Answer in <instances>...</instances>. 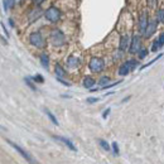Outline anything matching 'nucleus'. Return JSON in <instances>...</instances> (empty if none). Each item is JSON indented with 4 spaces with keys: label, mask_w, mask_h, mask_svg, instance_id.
Wrapping results in <instances>:
<instances>
[{
    "label": "nucleus",
    "mask_w": 164,
    "mask_h": 164,
    "mask_svg": "<svg viewBox=\"0 0 164 164\" xmlns=\"http://www.w3.org/2000/svg\"><path fill=\"white\" fill-rule=\"evenodd\" d=\"M44 18H46L49 23L56 24V23H58V22L61 20V18H62V11H61V9H59L58 6L51 5V6L44 11Z\"/></svg>",
    "instance_id": "1"
},
{
    "label": "nucleus",
    "mask_w": 164,
    "mask_h": 164,
    "mask_svg": "<svg viewBox=\"0 0 164 164\" xmlns=\"http://www.w3.org/2000/svg\"><path fill=\"white\" fill-rule=\"evenodd\" d=\"M49 39H51V43L54 47H62L66 44V35L64 33L58 29V28H53L49 33Z\"/></svg>",
    "instance_id": "2"
},
{
    "label": "nucleus",
    "mask_w": 164,
    "mask_h": 164,
    "mask_svg": "<svg viewBox=\"0 0 164 164\" xmlns=\"http://www.w3.org/2000/svg\"><path fill=\"white\" fill-rule=\"evenodd\" d=\"M88 68L93 73H101L105 70V61L101 57H92L88 62Z\"/></svg>",
    "instance_id": "3"
},
{
    "label": "nucleus",
    "mask_w": 164,
    "mask_h": 164,
    "mask_svg": "<svg viewBox=\"0 0 164 164\" xmlns=\"http://www.w3.org/2000/svg\"><path fill=\"white\" fill-rule=\"evenodd\" d=\"M29 43L35 48H44L46 47V39L40 32H33L29 35Z\"/></svg>",
    "instance_id": "4"
},
{
    "label": "nucleus",
    "mask_w": 164,
    "mask_h": 164,
    "mask_svg": "<svg viewBox=\"0 0 164 164\" xmlns=\"http://www.w3.org/2000/svg\"><path fill=\"white\" fill-rule=\"evenodd\" d=\"M6 141H8V144H9L10 146H13V148H14V149L17 150V152H18V153H19V154H20V155H22V157L25 159V160H27V162H28V163H31V164H37V162L34 160V158H33V157H32V155H31L28 152H27V150H24L22 146H19L18 144L13 143L11 140H8V139H6Z\"/></svg>",
    "instance_id": "5"
},
{
    "label": "nucleus",
    "mask_w": 164,
    "mask_h": 164,
    "mask_svg": "<svg viewBox=\"0 0 164 164\" xmlns=\"http://www.w3.org/2000/svg\"><path fill=\"white\" fill-rule=\"evenodd\" d=\"M149 17L146 14V11H141L140 15L138 18V29H139V33L144 35L146 28H148V24H149Z\"/></svg>",
    "instance_id": "6"
},
{
    "label": "nucleus",
    "mask_w": 164,
    "mask_h": 164,
    "mask_svg": "<svg viewBox=\"0 0 164 164\" xmlns=\"http://www.w3.org/2000/svg\"><path fill=\"white\" fill-rule=\"evenodd\" d=\"M140 49H141V38L139 34H134L131 37V43H130L129 52L131 54H136Z\"/></svg>",
    "instance_id": "7"
},
{
    "label": "nucleus",
    "mask_w": 164,
    "mask_h": 164,
    "mask_svg": "<svg viewBox=\"0 0 164 164\" xmlns=\"http://www.w3.org/2000/svg\"><path fill=\"white\" fill-rule=\"evenodd\" d=\"M130 43H131V38L129 34H124L120 37V42H119V49L121 52H125L128 48H130Z\"/></svg>",
    "instance_id": "8"
},
{
    "label": "nucleus",
    "mask_w": 164,
    "mask_h": 164,
    "mask_svg": "<svg viewBox=\"0 0 164 164\" xmlns=\"http://www.w3.org/2000/svg\"><path fill=\"white\" fill-rule=\"evenodd\" d=\"M157 27H158V22L157 20H150L149 24H148V28L144 33V37L145 38H150L155 32H157Z\"/></svg>",
    "instance_id": "9"
},
{
    "label": "nucleus",
    "mask_w": 164,
    "mask_h": 164,
    "mask_svg": "<svg viewBox=\"0 0 164 164\" xmlns=\"http://www.w3.org/2000/svg\"><path fill=\"white\" fill-rule=\"evenodd\" d=\"M80 58L76 57V56H70L67 59H66V64L68 68H71V70H76V68L80 67Z\"/></svg>",
    "instance_id": "10"
},
{
    "label": "nucleus",
    "mask_w": 164,
    "mask_h": 164,
    "mask_svg": "<svg viewBox=\"0 0 164 164\" xmlns=\"http://www.w3.org/2000/svg\"><path fill=\"white\" fill-rule=\"evenodd\" d=\"M53 138L54 139H56V140H58V141H61V143H63L68 149H71L72 150V152H76V146L73 145V143L70 140V139H67V138H64V136H59V135H57V136H53Z\"/></svg>",
    "instance_id": "11"
},
{
    "label": "nucleus",
    "mask_w": 164,
    "mask_h": 164,
    "mask_svg": "<svg viewBox=\"0 0 164 164\" xmlns=\"http://www.w3.org/2000/svg\"><path fill=\"white\" fill-rule=\"evenodd\" d=\"M82 85H84L85 88L92 90V87L96 85V81H95V78L91 77V76H86V77L84 78V82H82Z\"/></svg>",
    "instance_id": "12"
},
{
    "label": "nucleus",
    "mask_w": 164,
    "mask_h": 164,
    "mask_svg": "<svg viewBox=\"0 0 164 164\" xmlns=\"http://www.w3.org/2000/svg\"><path fill=\"white\" fill-rule=\"evenodd\" d=\"M54 72H56L57 78H64L67 76V71L64 70V68L59 63H56V66H54Z\"/></svg>",
    "instance_id": "13"
},
{
    "label": "nucleus",
    "mask_w": 164,
    "mask_h": 164,
    "mask_svg": "<svg viewBox=\"0 0 164 164\" xmlns=\"http://www.w3.org/2000/svg\"><path fill=\"white\" fill-rule=\"evenodd\" d=\"M40 14H42V9H40L39 6L37 8H34L33 10H31V13H29V22H34V20H37L39 17H40Z\"/></svg>",
    "instance_id": "14"
},
{
    "label": "nucleus",
    "mask_w": 164,
    "mask_h": 164,
    "mask_svg": "<svg viewBox=\"0 0 164 164\" xmlns=\"http://www.w3.org/2000/svg\"><path fill=\"white\" fill-rule=\"evenodd\" d=\"M39 61H40V64L43 66V68L48 70V68H49V56H48V53H42V54H40Z\"/></svg>",
    "instance_id": "15"
},
{
    "label": "nucleus",
    "mask_w": 164,
    "mask_h": 164,
    "mask_svg": "<svg viewBox=\"0 0 164 164\" xmlns=\"http://www.w3.org/2000/svg\"><path fill=\"white\" fill-rule=\"evenodd\" d=\"M117 73L120 75V76H128L129 73H130V68H129V66L126 64V63H122L120 67H119V70H117Z\"/></svg>",
    "instance_id": "16"
},
{
    "label": "nucleus",
    "mask_w": 164,
    "mask_h": 164,
    "mask_svg": "<svg viewBox=\"0 0 164 164\" xmlns=\"http://www.w3.org/2000/svg\"><path fill=\"white\" fill-rule=\"evenodd\" d=\"M17 4V0H4L3 2V5H4V10L8 11L10 9H13Z\"/></svg>",
    "instance_id": "17"
},
{
    "label": "nucleus",
    "mask_w": 164,
    "mask_h": 164,
    "mask_svg": "<svg viewBox=\"0 0 164 164\" xmlns=\"http://www.w3.org/2000/svg\"><path fill=\"white\" fill-rule=\"evenodd\" d=\"M155 20L160 24L164 23V8H160L157 10V14H155Z\"/></svg>",
    "instance_id": "18"
},
{
    "label": "nucleus",
    "mask_w": 164,
    "mask_h": 164,
    "mask_svg": "<svg viewBox=\"0 0 164 164\" xmlns=\"http://www.w3.org/2000/svg\"><path fill=\"white\" fill-rule=\"evenodd\" d=\"M24 81H25L27 86H28L31 90H33V91H37V86L34 85V81H33V78H32V77H25V78H24Z\"/></svg>",
    "instance_id": "19"
},
{
    "label": "nucleus",
    "mask_w": 164,
    "mask_h": 164,
    "mask_svg": "<svg viewBox=\"0 0 164 164\" xmlns=\"http://www.w3.org/2000/svg\"><path fill=\"white\" fill-rule=\"evenodd\" d=\"M44 113L47 114V116L49 117V120H51V121L53 122L54 125H58V120L56 119V116H54V115H53V114H52V113H51V111L48 110V109H44Z\"/></svg>",
    "instance_id": "20"
},
{
    "label": "nucleus",
    "mask_w": 164,
    "mask_h": 164,
    "mask_svg": "<svg viewBox=\"0 0 164 164\" xmlns=\"http://www.w3.org/2000/svg\"><path fill=\"white\" fill-rule=\"evenodd\" d=\"M109 82H110V77H107V76H102L100 80H99V82L97 84L101 86V88L104 87V86H106V85H109Z\"/></svg>",
    "instance_id": "21"
},
{
    "label": "nucleus",
    "mask_w": 164,
    "mask_h": 164,
    "mask_svg": "<svg viewBox=\"0 0 164 164\" xmlns=\"http://www.w3.org/2000/svg\"><path fill=\"white\" fill-rule=\"evenodd\" d=\"M149 54V51H148V48H141L139 52H138V58L139 59H144L146 56Z\"/></svg>",
    "instance_id": "22"
},
{
    "label": "nucleus",
    "mask_w": 164,
    "mask_h": 164,
    "mask_svg": "<svg viewBox=\"0 0 164 164\" xmlns=\"http://www.w3.org/2000/svg\"><path fill=\"white\" fill-rule=\"evenodd\" d=\"M125 63L129 66L130 71H134L135 68H136V66H138V61H136V59H128Z\"/></svg>",
    "instance_id": "23"
},
{
    "label": "nucleus",
    "mask_w": 164,
    "mask_h": 164,
    "mask_svg": "<svg viewBox=\"0 0 164 164\" xmlns=\"http://www.w3.org/2000/svg\"><path fill=\"white\" fill-rule=\"evenodd\" d=\"M162 57H163V53H160V54H158V57H155V58H153V59H152V61H150V62H148L146 64H144V66H141V68H140V70H145V68H146V67H149V66H152V64H153L154 62H157V61H158L159 58H162Z\"/></svg>",
    "instance_id": "24"
},
{
    "label": "nucleus",
    "mask_w": 164,
    "mask_h": 164,
    "mask_svg": "<svg viewBox=\"0 0 164 164\" xmlns=\"http://www.w3.org/2000/svg\"><path fill=\"white\" fill-rule=\"evenodd\" d=\"M99 144L101 145V148L104 149V150H106V152H109V150H110V144H109L106 140H104V139H99Z\"/></svg>",
    "instance_id": "25"
},
{
    "label": "nucleus",
    "mask_w": 164,
    "mask_h": 164,
    "mask_svg": "<svg viewBox=\"0 0 164 164\" xmlns=\"http://www.w3.org/2000/svg\"><path fill=\"white\" fill-rule=\"evenodd\" d=\"M32 78H33V81L35 82V84H43V82H44V78H43L42 75H35V76L32 77Z\"/></svg>",
    "instance_id": "26"
},
{
    "label": "nucleus",
    "mask_w": 164,
    "mask_h": 164,
    "mask_svg": "<svg viewBox=\"0 0 164 164\" xmlns=\"http://www.w3.org/2000/svg\"><path fill=\"white\" fill-rule=\"evenodd\" d=\"M157 42H158L159 48H162V47L164 46V32L159 34V37H158V39H157Z\"/></svg>",
    "instance_id": "27"
},
{
    "label": "nucleus",
    "mask_w": 164,
    "mask_h": 164,
    "mask_svg": "<svg viewBox=\"0 0 164 164\" xmlns=\"http://www.w3.org/2000/svg\"><path fill=\"white\" fill-rule=\"evenodd\" d=\"M146 2H148V6L152 9L157 8V5H158V0H146Z\"/></svg>",
    "instance_id": "28"
},
{
    "label": "nucleus",
    "mask_w": 164,
    "mask_h": 164,
    "mask_svg": "<svg viewBox=\"0 0 164 164\" xmlns=\"http://www.w3.org/2000/svg\"><path fill=\"white\" fill-rule=\"evenodd\" d=\"M111 146H113V150H114V153L117 155L119 154V145H117V143L116 141H114L113 144H111Z\"/></svg>",
    "instance_id": "29"
},
{
    "label": "nucleus",
    "mask_w": 164,
    "mask_h": 164,
    "mask_svg": "<svg viewBox=\"0 0 164 164\" xmlns=\"http://www.w3.org/2000/svg\"><path fill=\"white\" fill-rule=\"evenodd\" d=\"M110 113H111V109H110V107H107L106 110L102 113V119H106L109 115H110Z\"/></svg>",
    "instance_id": "30"
},
{
    "label": "nucleus",
    "mask_w": 164,
    "mask_h": 164,
    "mask_svg": "<svg viewBox=\"0 0 164 164\" xmlns=\"http://www.w3.org/2000/svg\"><path fill=\"white\" fill-rule=\"evenodd\" d=\"M57 81H58V82H61V84H62L63 86H67V87H68V86H71V84H70V82L64 81L63 78H57Z\"/></svg>",
    "instance_id": "31"
},
{
    "label": "nucleus",
    "mask_w": 164,
    "mask_h": 164,
    "mask_svg": "<svg viewBox=\"0 0 164 164\" xmlns=\"http://www.w3.org/2000/svg\"><path fill=\"white\" fill-rule=\"evenodd\" d=\"M46 0H33V4H34V6H40Z\"/></svg>",
    "instance_id": "32"
},
{
    "label": "nucleus",
    "mask_w": 164,
    "mask_h": 164,
    "mask_svg": "<svg viewBox=\"0 0 164 164\" xmlns=\"http://www.w3.org/2000/svg\"><path fill=\"white\" fill-rule=\"evenodd\" d=\"M99 99L97 97H88L87 99V104H95V102H97Z\"/></svg>",
    "instance_id": "33"
},
{
    "label": "nucleus",
    "mask_w": 164,
    "mask_h": 164,
    "mask_svg": "<svg viewBox=\"0 0 164 164\" xmlns=\"http://www.w3.org/2000/svg\"><path fill=\"white\" fill-rule=\"evenodd\" d=\"M2 28H3V31H4V33L6 34V37H9V33H8V31H6V28H5V25H4V23H2Z\"/></svg>",
    "instance_id": "34"
},
{
    "label": "nucleus",
    "mask_w": 164,
    "mask_h": 164,
    "mask_svg": "<svg viewBox=\"0 0 164 164\" xmlns=\"http://www.w3.org/2000/svg\"><path fill=\"white\" fill-rule=\"evenodd\" d=\"M9 24H10V27H15V23H14V20H13L11 18L9 19Z\"/></svg>",
    "instance_id": "35"
},
{
    "label": "nucleus",
    "mask_w": 164,
    "mask_h": 164,
    "mask_svg": "<svg viewBox=\"0 0 164 164\" xmlns=\"http://www.w3.org/2000/svg\"><path fill=\"white\" fill-rule=\"evenodd\" d=\"M129 99H130V96H128V97H125V99H124V100H122V102H125V101H128V100H129Z\"/></svg>",
    "instance_id": "36"
}]
</instances>
